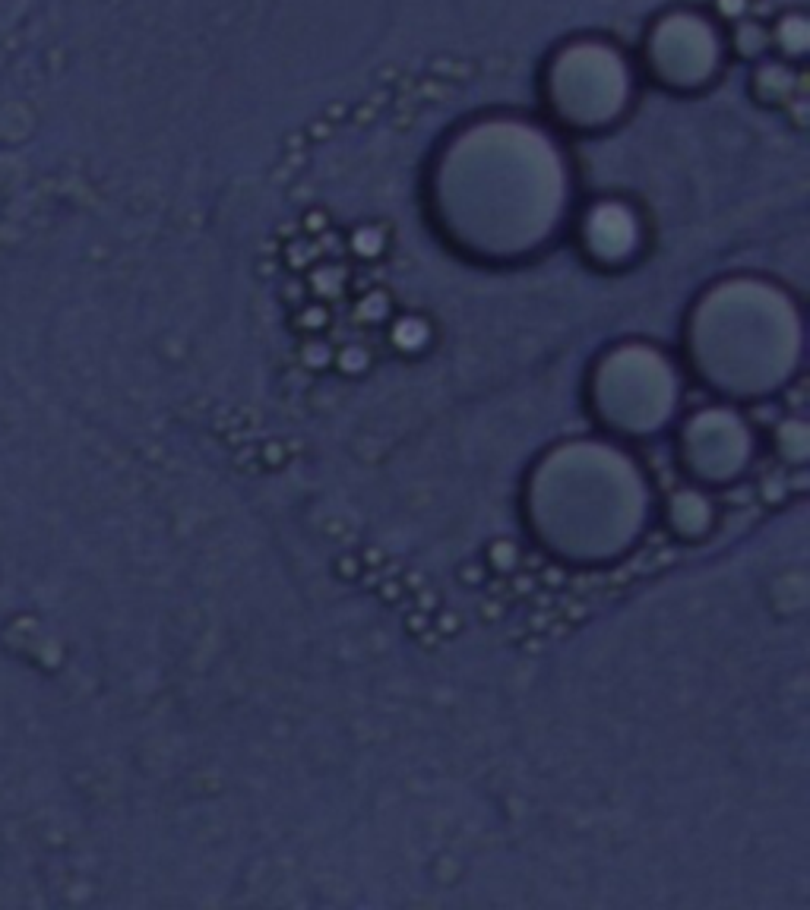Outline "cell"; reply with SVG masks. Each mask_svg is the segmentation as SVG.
<instances>
[{
	"instance_id": "2",
	"label": "cell",
	"mask_w": 810,
	"mask_h": 910,
	"mask_svg": "<svg viewBox=\"0 0 810 910\" xmlns=\"http://www.w3.org/2000/svg\"><path fill=\"white\" fill-rule=\"evenodd\" d=\"M636 58L611 36L580 32L551 48L538 70L541 121L560 136H602L623 127L640 101Z\"/></svg>"
},
{
	"instance_id": "3",
	"label": "cell",
	"mask_w": 810,
	"mask_h": 910,
	"mask_svg": "<svg viewBox=\"0 0 810 910\" xmlns=\"http://www.w3.org/2000/svg\"><path fill=\"white\" fill-rule=\"evenodd\" d=\"M729 26L709 6L671 4L649 19L634 51L640 76L675 99H699L722 82L731 64Z\"/></svg>"
},
{
	"instance_id": "4",
	"label": "cell",
	"mask_w": 810,
	"mask_h": 910,
	"mask_svg": "<svg viewBox=\"0 0 810 910\" xmlns=\"http://www.w3.org/2000/svg\"><path fill=\"white\" fill-rule=\"evenodd\" d=\"M576 234L589 263L599 269H627L646 244V222L630 199L599 196L576 216Z\"/></svg>"
},
{
	"instance_id": "5",
	"label": "cell",
	"mask_w": 810,
	"mask_h": 910,
	"mask_svg": "<svg viewBox=\"0 0 810 910\" xmlns=\"http://www.w3.org/2000/svg\"><path fill=\"white\" fill-rule=\"evenodd\" d=\"M801 79H798V70L794 64L782 58H766L763 64H757L753 70V79H751V92L757 101L763 105H775V108H785L794 101V92H798Z\"/></svg>"
},
{
	"instance_id": "1",
	"label": "cell",
	"mask_w": 810,
	"mask_h": 910,
	"mask_svg": "<svg viewBox=\"0 0 810 910\" xmlns=\"http://www.w3.org/2000/svg\"><path fill=\"white\" fill-rule=\"evenodd\" d=\"M428 206L437 231L465 257H538L573 216L564 136L523 111H485L456 123L431 158Z\"/></svg>"
},
{
	"instance_id": "6",
	"label": "cell",
	"mask_w": 810,
	"mask_h": 910,
	"mask_svg": "<svg viewBox=\"0 0 810 910\" xmlns=\"http://www.w3.org/2000/svg\"><path fill=\"white\" fill-rule=\"evenodd\" d=\"M770 48L775 58L788 60V64H801L807 58L810 48V26L805 10H788L770 26Z\"/></svg>"
}]
</instances>
